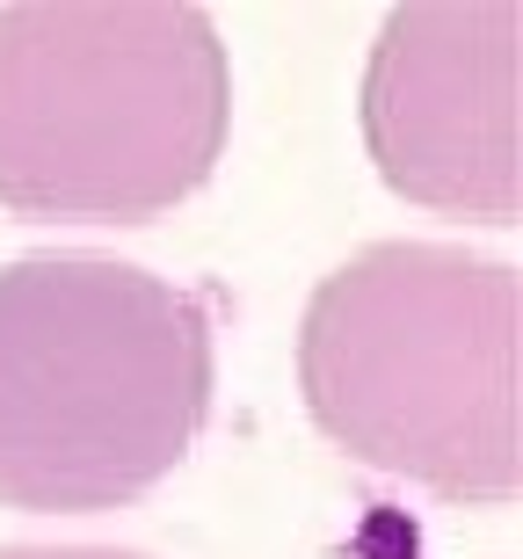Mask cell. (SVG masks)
I'll return each instance as SVG.
<instances>
[{
  "label": "cell",
  "mask_w": 523,
  "mask_h": 559,
  "mask_svg": "<svg viewBox=\"0 0 523 559\" xmlns=\"http://www.w3.org/2000/svg\"><path fill=\"white\" fill-rule=\"evenodd\" d=\"M298 393L356 465L443 501L523 495V276L443 240H371L298 320Z\"/></svg>",
  "instance_id": "obj_1"
},
{
  "label": "cell",
  "mask_w": 523,
  "mask_h": 559,
  "mask_svg": "<svg viewBox=\"0 0 523 559\" xmlns=\"http://www.w3.org/2000/svg\"><path fill=\"white\" fill-rule=\"evenodd\" d=\"M211 306L87 248L0 262V501L29 516L124 509L211 415Z\"/></svg>",
  "instance_id": "obj_2"
},
{
  "label": "cell",
  "mask_w": 523,
  "mask_h": 559,
  "mask_svg": "<svg viewBox=\"0 0 523 559\" xmlns=\"http://www.w3.org/2000/svg\"><path fill=\"white\" fill-rule=\"evenodd\" d=\"M233 124L226 44L189 0L0 8V211L146 226L211 182Z\"/></svg>",
  "instance_id": "obj_3"
},
{
  "label": "cell",
  "mask_w": 523,
  "mask_h": 559,
  "mask_svg": "<svg viewBox=\"0 0 523 559\" xmlns=\"http://www.w3.org/2000/svg\"><path fill=\"white\" fill-rule=\"evenodd\" d=\"M0 559H146L131 545H0Z\"/></svg>",
  "instance_id": "obj_5"
},
{
  "label": "cell",
  "mask_w": 523,
  "mask_h": 559,
  "mask_svg": "<svg viewBox=\"0 0 523 559\" xmlns=\"http://www.w3.org/2000/svg\"><path fill=\"white\" fill-rule=\"evenodd\" d=\"M378 182L443 218L523 211V0H407L364 66Z\"/></svg>",
  "instance_id": "obj_4"
}]
</instances>
